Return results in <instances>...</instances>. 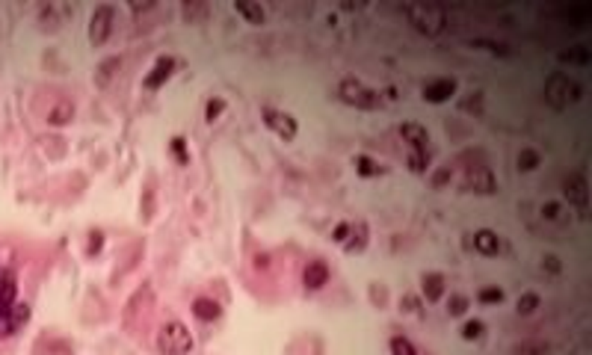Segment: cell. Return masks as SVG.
I'll list each match as a JSON object with an SVG mask.
<instances>
[{"mask_svg":"<svg viewBox=\"0 0 592 355\" xmlns=\"http://www.w3.org/2000/svg\"><path fill=\"white\" fill-rule=\"evenodd\" d=\"M474 248L480 255H497L500 252V237L495 234V231H489V228H480L477 234H474Z\"/></svg>","mask_w":592,"mask_h":355,"instance_id":"14","label":"cell"},{"mask_svg":"<svg viewBox=\"0 0 592 355\" xmlns=\"http://www.w3.org/2000/svg\"><path fill=\"white\" fill-rule=\"evenodd\" d=\"M302 281H305V288H308V290H320L323 284L329 281V266H326V261H311L308 266H305Z\"/></svg>","mask_w":592,"mask_h":355,"instance_id":"11","label":"cell"},{"mask_svg":"<svg viewBox=\"0 0 592 355\" xmlns=\"http://www.w3.org/2000/svg\"><path fill=\"white\" fill-rule=\"evenodd\" d=\"M426 166H429V154L426 151H411L409 154V169L411 172L421 175V172H426Z\"/></svg>","mask_w":592,"mask_h":355,"instance_id":"29","label":"cell"},{"mask_svg":"<svg viewBox=\"0 0 592 355\" xmlns=\"http://www.w3.org/2000/svg\"><path fill=\"white\" fill-rule=\"evenodd\" d=\"M101 243H104V240H101V234L95 231V234H92V240H89V252H98V248H101Z\"/></svg>","mask_w":592,"mask_h":355,"instance_id":"41","label":"cell"},{"mask_svg":"<svg viewBox=\"0 0 592 355\" xmlns=\"http://www.w3.org/2000/svg\"><path fill=\"white\" fill-rule=\"evenodd\" d=\"M581 95H583L581 83L571 80V77H566V75H560V71L545 80V101L554 106V110H566L569 104L581 101Z\"/></svg>","mask_w":592,"mask_h":355,"instance_id":"1","label":"cell"},{"mask_svg":"<svg viewBox=\"0 0 592 355\" xmlns=\"http://www.w3.org/2000/svg\"><path fill=\"white\" fill-rule=\"evenodd\" d=\"M542 213H545V219H551V222H563V207H560V204L548 202V204L542 207Z\"/></svg>","mask_w":592,"mask_h":355,"instance_id":"36","label":"cell"},{"mask_svg":"<svg viewBox=\"0 0 592 355\" xmlns=\"http://www.w3.org/2000/svg\"><path fill=\"white\" fill-rule=\"evenodd\" d=\"M512 352L515 355H548L551 346H548V341H539V337H524V341H518L512 346Z\"/></svg>","mask_w":592,"mask_h":355,"instance_id":"19","label":"cell"},{"mask_svg":"<svg viewBox=\"0 0 592 355\" xmlns=\"http://www.w3.org/2000/svg\"><path fill=\"white\" fill-rule=\"evenodd\" d=\"M18 296V284H15V273L12 270H4L0 273V314L9 311L15 305Z\"/></svg>","mask_w":592,"mask_h":355,"instance_id":"12","label":"cell"},{"mask_svg":"<svg viewBox=\"0 0 592 355\" xmlns=\"http://www.w3.org/2000/svg\"><path fill=\"white\" fill-rule=\"evenodd\" d=\"M181 12H184V18H187L190 24H202L205 18H208V12H210V9H208L205 4H184V6H181Z\"/></svg>","mask_w":592,"mask_h":355,"instance_id":"25","label":"cell"},{"mask_svg":"<svg viewBox=\"0 0 592 355\" xmlns=\"http://www.w3.org/2000/svg\"><path fill=\"white\" fill-rule=\"evenodd\" d=\"M157 346L163 355H190L193 352V334L181 320H169L157 334Z\"/></svg>","mask_w":592,"mask_h":355,"instance_id":"2","label":"cell"},{"mask_svg":"<svg viewBox=\"0 0 592 355\" xmlns=\"http://www.w3.org/2000/svg\"><path fill=\"white\" fill-rule=\"evenodd\" d=\"M350 237H352V240H347V243H344V248H347V252H350V255H352V252H362V248L367 246V225H365V222L352 225Z\"/></svg>","mask_w":592,"mask_h":355,"instance_id":"23","label":"cell"},{"mask_svg":"<svg viewBox=\"0 0 592 355\" xmlns=\"http://www.w3.org/2000/svg\"><path fill=\"white\" fill-rule=\"evenodd\" d=\"M235 9H237V15L246 18V24H252V27H261L264 18H267V12L261 9V4H235Z\"/></svg>","mask_w":592,"mask_h":355,"instance_id":"22","label":"cell"},{"mask_svg":"<svg viewBox=\"0 0 592 355\" xmlns=\"http://www.w3.org/2000/svg\"><path fill=\"white\" fill-rule=\"evenodd\" d=\"M465 190H471V192H483V195H489V192H495L497 190V184H495V175H492V169H486V166H474V169H468L465 172Z\"/></svg>","mask_w":592,"mask_h":355,"instance_id":"8","label":"cell"},{"mask_svg":"<svg viewBox=\"0 0 592 355\" xmlns=\"http://www.w3.org/2000/svg\"><path fill=\"white\" fill-rule=\"evenodd\" d=\"M563 195L569 199V204H575L581 217H586V202H589V184L583 172H571L563 178Z\"/></svg>","mask_w":592,"mask_h":355,"instance_id":"6","label":"cell"},{"mask_svg":"<svg viewBox=\"0 0 592 355\" xmlns=\"http://www.w3.org/2000/svg\"><path fill=\"white\" fill-rule=\"evenodd\" d=\"M465 308H468V299H465V296H451V302H447V311H451L453 317L465 314Z\"/></svg>","mask_w":592,"mask_h":355,"instance_id":"35","label":"cell"},{"mask_svg":"<svg viewBox=\"0 0 592 355\" xmlns=\"http://www.w3.org/2000/svg\"><path fill=\"white\" fill-rule=\"evenodd\" d=\"M536 166H539V151H533V148H522V154H518V169L530 172V169H536Z\"/></svg>","mask_w":592,"mask_h":355,"instance_id":"28","label":"cell"},{"mask_svg":"<svg viewBox=\"0 0 592 355\" xmlns=\"http://www.w3.org/2000/svg\"><path fill=\"white\" fill-rule=\"evenodd\" d=\"M172 68H175V60L172 57H160L154 62V68H151V75L146 77V86L149 89H160V86H163L172 77Z\"/></svg>","mask_w":592,"mask_h":355,"instance_id":"13","label":"cell"},{"mask_svg":"<svg viewBox=\"0 0 592 355\" xmlns=\"http://www.w3.org/2000/svg\"><path fill=\"white\" fill-rule=\"evenodd\" d=\"M355 172L365 175V178H376V175H382V166L373 163L370 157H355Z\"/></svg>","mask_w":592,"mask_h":355,"instance_id":"26","label":"cell"},{"mask_svg":"<svg viewBox=\"0 0 592 355\" xmlns=\"http://www.w3.org/2000/svg\"><path fill=\"white\" fill-rule=\"evenodd\" d=\"M71 119H75V106H71L68 101L53 104L50 110H48V121H50V124H57V128H60V124H68Z\"/></svg>","mask_w":592,"mask_h":355,"instance_id":"21","label":"cell"},{"mask_svg":"<svg viewBox=\"0 0 592 355\" xmlns=\"http://www.w3.org/2000/svg\"><path fill=\"white\" fill-rule=\"evenodd\" d=\"M255 263H258V270H261V266L267 270V266H270V258H267V255H258V261H255Z\"/></svg>","mask_w":592,"mask_h":355,"instance_id":"42","label":"cell"},{"mask_svg":"<svg viewBox=\"0 0 592 355\" xmlns=\"http://www.w3.org/2000/svg\"><path fill=\"white\" fill-rule=\"evenodd\" d=\"M400 133H403V139L411 146V151H426V142H429L426 128H421V124H415V121H406Z\"/></svg>","mask_w":592,"mask_h":355,"instance_id":"15","label":"cell"},{"mask_svg":"<svg viewBox=\"0 0 592 355\" xmlns=\"http://www.w3.org/2000/svg\"><path fill=\"white\" fill-rule=\"evenodd\" d=\"M264 119H267V124L281 136V139H294L296 136V121L288 116V113H279V110H264Z\"/></svg>","mask_w":592,"mask_h":355,"instance_id":"9","label":"cell"},{"mask_svg":"<svg viewBox=\"0 0 592 355\" xmlns=\"http://www.w3.org/2000/svg\"><path fill=\"white\" fill-rule=\"evenodd\" d=\"M542 261H545V266H548L551 273H560V258H554V255H545Z\"/></svg>","mask_w":592,"mask_h":355,"instance_id":"39","label":"cell"},{"mask_svg":"<svg viewBox=\"0 0 592 355\" xmlns=\"http://www.w3.org/2000/svg\"><path fill=\"white\" fill-rule=\"evenodd\" d=\"M193 314L199 317V320H217V317H220V305H217L213 299H205V296H202V299H195V302H193Z\"/></svg>","mask_w":592,"mask_h":355,"instance_id":"24","label":"cell"},{"mask_svg":"<svg viewBox=\"0 0 592 355\" xmlns=\"http://www.w3.org/2000/svg\"><path fill=\"white\" fill-rule=\"evenodd\" d=\"M391 355H418V349L409 337L397 334V337H391Z\"/></svg>","mask_w":592,"mask_h":355,"instance_id":"27","label":"cell"},{"mask_svg":"<svg viewBox=\"0 0 592 355\" xmlns=\"http://www.w3.org/2000/svg\"><path fill=\"white\" fill-rule=\"evenodd\" d=\"M172 151L178 157V163H190V154H187V146H184V139L181 136H175L172 139Z\"/></svg>","mask_w":592,"mask_h":355,"instance_id":"34","label":"cell"},{"mask_svg":"<svg viewBox=\"0 0 592 355\" xmlns=\"http://www.w3.org/2000/svg\"><path fill=\"white\" fill-rule=\"evenodd\" d=\"M27 320H30V305L27 302H15L9 311L0 314V337H12Z\"/></svg>","mask_w":592,"mask_h":355,"instance_id":"7","label":"cell"},{"mask_svg":"<svg viewBox=\"0 0 592 355\" xmlns=\"http://www.w3.org/2000/svg\"><path fill=\"white\" fill-rule=\"evenodd\" d=\"M338 95H340V101H344V104L358 106V110H376V106L382 104V95L380 92H373V89H367L365 83H358L355 77L340 80Z\"/></svg>","mask_w":592,"mask_h":355,"instance_id":"4","label":"cell"},{"mask_svg":"<svg viewBox=\"0 0 592 355\" xmlns=\"http://www.w3.org/2000/svg\"><path fill=\"white\" fill-rule=\"evenodd\" d=\"M222 110H225V101L222 98H213V101H208V121H217L220 116H222Z\"/></svg>","mask_w":592,"mask_h":355,"instance_id":"33","label":"cell"},{"mask_svg":"<svg viewBox=\"0 0 592 355\" xmlns=\"http://www.w3.org/2000/svg\"><path fill=\"white\" fill-rule=\"evenodd\" d=\"M119 68H122V60L119 57H110V60H104L98 68H95V83L101 86V89H107L113 83V77L119 75Z\"/></svg>","mask_w":592,"mask_h":355,"instance_id":"17","label":"cell"},{"mask_svg":"<svg viewBox=\"0 0 592 355\" xmlns=\"http://www.w3.org/2000/svg\"><path fill=\"white\" fill-rule=\"evenodd\" d=\"M400 305H406L403 311H409V314H418V311H421V302H418L415 296H403V302H400Z\"/></svg>","mask_w":592,"mask_h":355,"instance_id":"38","label":"cell"},{"mask_svg":"<svg viewBox=\"0 0 592 355\" xmlns=\"http://www.w3.org/2000/svg\"><path fill=\"white\" fill-rule=\"evenodd\" d=\"M480 334H483V323H480V320H471V323L462 326V337H465V341H477Z\"/></svg>","mask_w":592,"mask_h":355,"instance_id":"32","label":"cell"},{"mask_svg":"<svg viewBox=\"0 0 592 355\" xmlns=\"http://www.w3.org/2000/svg\"><path fill=\"white\" fill-rule=\"evenodd\" d=\"M557 60L566 62V65H589L592 62V53H589L586 45H575V48H569V50H560Z\"/></svg>","mask_w":592,"mask_h":355,"instance_id":"18","label":"cell"},{"mask_svg":"<svg viewBox=\"0 0 592 355\" xmlns=\"http://www.w3.org/2000/svg\"><path fill=\"white\" fill-rule=\"evenodd\" d=\"M518 314H533L536 308H539V296L536 293H524V296H518Z\"/></svg>","mask_w":592,"mask_h":355,"instance_id":"30","label":"cell"},{"mask_svg":"<svg viewBox=\"0 0 592 355\" xmlns=\"http://www.w3.org/2000/svg\"><path fill=\"white\" fill-rule=\"evenodd\" d=\"M456 92V80H447V77H441V80H429L426 86H424V98L429 101V104H441V101H447Z\"/></svg>","mask_w":592,"mask_h":355,"instance_id":"10","label":"cell"},{"mask_svg":"<svg viewBox=\"0 0 592 355\" xmlns=\"http://www.w3.org/2000/svg\"><path fill=\"white\" fill-rule=\"evenodd\" d=\"M424 293L429 302H438L444 296V275L441 273H429L424 275Z\"/></svg>","mask_w":592,"mask_h":355,"instance_id":"20","label":"cell"},{"mask_svg":"<svg viewBox=\"0 0 592 355\" xmlns=\"http://www.w3.org/2000/svg\"><path fill=\"white\" fill-rule=\"evenodd\" d=\"M444 181H451V172H447V169H441V172L433 178V184H436V187H441Z\"/></svg>","mask_w":592,"mask_h":355,"instance_id":"40","label":"cell"},{"mask_svg":"<svg viewBox=\"0 0 592 355\" xmlns=\"http://www.w3.org/2000/svg\"><path fill=\"white\" fill-rule=\"evenodd\" d=\"M406 18L411 21L418 33H426V36H441L451 24V18H447L444 9H436V6H406L403 9Z\"/></svg>","mask_w":592,"mask_h":355,"instance_id":"3","label":"cell"},{"mask_svg":"<svg viewBox=\"0 0 592 355\" xmlns=\"http://www.w3.org/2000/svg\"><path fill=\"white\" fill-rule=\"evenodd\" d=\"M477 299L483 302V305H492V302H500V299H504V290H500V288H483V290L477 293Z\"/></svg>","mask_w":592,"mask_h":355,"instance_id":"31","label":"cell"},{"mask_svg":"<svg viewBox=\"0 0 592 355\" xmlns=\"http://www.w3.org/2000/svg\"><path fill=\"white\" fill-rule=\"evenodd\" d=\"M350 231H352V225H350V222H340V225L335 228V237H332V240H335V243H347Z\"/></svg>","mask_w":592,"mask_h":355,"instance_id":"37","label":"cell"},{"mask_svg":"<svg viewBox=\"0 0 592 355\" xmlns=\"http://www.w3.org/2000/svg\"><path fill=\"white\" fill-rule=\"evenodd\" d=\"M113 24H116V9L110 4L95 6L92 18H89V42H92L95 48H101L113 36Z\"/></svg>","mask_w":592,"mask_h":355,"instance_id":"5","label":"cell"},{"mask_svg":"<svg viewBox=\"0 0 592 355\" xmlns=\"http://www.w3.org/2000/svg\"><path fill=\"white\" fill-rule=\"evenodd\" d=\"M560 18L569 24V27H586L589 21H592V6H566V9H560Z\"/></svg>","mask_w":592,"mask_h":355,"instance_id":"16","label":"cell"}]
</instances>
